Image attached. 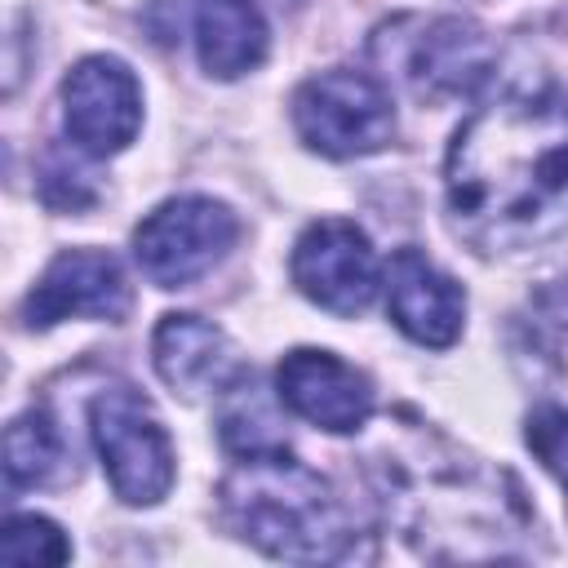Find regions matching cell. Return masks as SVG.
<instances>
[{
	"instance_id": "6da1fadb",
	"label": "cell",
	"mask_w": 568,
	"mask_h": 568,
	"mask_svg": "<svg viewBox=\"0 0 568 568\" xmlns=\"http://www.w3.org/2000/svg\"><path fill=\"white\" fill-rule=\"evenodd\" d=\"M453 231L479 253H519L568 226V93L510 84L479 102L444 160Z\"/></svg>"
},
{
	"instance_id": "7a4b0ae2",
	"label": "cell",
	"mask_w": 568,
	"mask_h": 568,
	"mask_svg": "<svg viewBox=\"0 0 568 568\" xmlns=\"http://www.w3.org/2000/svg\"><path fill=\"white\" fill-rule=\"evenodd\" d=\"M222 510L231 528L275 559L320 564L355 546V528L333 484L288 448L240 457L222 479Z\"/></svg>"
},
{
	"instance_id": "3957f363",
	"label": "cell",
	"mask_w": 568,
	"mask_h": 568,
	"mask_svg": "<svg viewBox=\"0 0 568 568\" xmlns=\"http://www.w3.org/2000/svg\"><path fill=\"white\" fill-rule=\"evenodd\" d=\"M293 124L311 151L328 160H351V155H368L390 142L395 106L382 80L337 67V71L311 75L293 93Z\"/></svg>"
},
{
	"instance_id": "277c9868",
	"label": "cell",
	"mask_w": 568,
	"mask_h": 568,
	"mask_svg": "<svg viewBox=\"0 0 568 568\" xmlns=\"http://www.w3.org/2000/svg\"><path fill=\"white\" fill-rule=\"evenodd\" d=\"M102 470L124 506H155L173 488V444L133 386H111L89 408Z\"/></svg>"
},
{
	"instance_id": "5b68a950",
	"label": "cell",
	"mask_w": 568,
	"mask_h": 568,
	"mask_svg": "<svg viewBox=\"0 0 568 568\" xmlns=\"http://www.w3.org/2000/svg\"><path fill=\"white\" fill-rule=\"evenodd\" d=\"M235 235H240V222L222 200L173 195L138 222L133 257H138V266L151 284L186 288L226 257Z\"/></svg>"
},
{
	"instance_id": "8992f818",
	"label": "cell",
	"mask_w": 568,
	"mask_h": 568,
	"mask_svg": "<svg viewBox=\"0 0 568 568\" xmlns=\"http://www.w3.org/2000/svg\"><path fill=\"white\" fill-rule=\"evenodd\" d=\"M293 284L333 315H359L377 297V257L368 235L346 217L311 222L293 244Z\"/></svg>"
},
{
	"instance_id": "52a82bcc",
	"label": "cell",
	"mask_w": 568,
	"mask_h": 568,
	"mask_svg": "<svg viewBox=\"0 0 568 568\" xmlns=\"http://www.w3.org/2000/svg\"><path fill=\"white\" fill-rule=\"evenodd\" d=\"M62 115L71 142L84 155H115L138 138L142 89L120 58L93 53L80 58L62 80Z\"/></svg>"
},
{
	"instance_id": "ba28073f",
	"label": "cell",
	"mask_w": 568,
	"mask_h": 568,
	"mask_svg": "<svg viewBox=\"0 0 568 568\" xmlns=\"http://www.w3.org/2000/svg\"><path fill=\"white\" fill-rule=\"evenodd\" d=\"M22 315L31 328H49V324L71 320V315L124 320L129 315V280L111 253L67 248L36 280V288L22 302Z\"/></svg>"
},
{
	"instance_id": "9c48e42d",
	"label": "cell",
	"mask_w": 568,
	"mask_h": 568,
	"mask_svg": "<svg viewBox=\"0 0 568 568\" xmlns=\"http://www.w3.org/2000/svg\"><path fill=\"white\" fill-rule=\"evenodd\" d=\"M275 386L284 408H293L297 417H306L311 426H324L333 435L359 430L373 417V386L368 377L337 359L333 351H288L275 368Z\"/></svg>"
},
{
	"instance_id": "30bf717a",
	"label": "cell",
	"mask_w": 568,
	"mask_h": 568,
	"mask_svg": "<svg viewBox=\"0 0 568 568\" xmlns=\"http://www.w3.org/2000/svg\"><path fill=\"white\" fill-rule=\"evenodd\" d=\"M386 306L390 320L422 346H448L462 333L466 293L448 280L426 253L399 248L386 266Z\"/></svg>"
},
{
	"instance_id": "8fae6325",
	"label": "cell",
	"mask_w": 568,
	"mask_h": 568,
	"mask_svg": "<svg viewBox=\"0 0 568 568\" xmlns=\"http://www.w3.org/2000/svg\"><path fill=\"white\" fill-rule=\"evenodd\" d=\"M488 62H493V44L475 22L435 18L408 40V53L399 67L413 93L448 98V93H470L488 75Z\"/></svg>"
},
{
	"instance_id": "7c38bea8",
	"label": "cell",
	"mask_w": 568,
	"mask_h": 568,
	"mask_svg": "<svg viewBox=\"0 0 568 568\" xmlns=\"http://www.w3.org/2000/svg\"><path fill=\"white\" fill-rule=\"evenodd\" d=\"M151 351H155V373L186 399L226 390L240 377L231 337L200 315H164Z\"/></svg>"
},
{
	"instance_id": "4fadbf2b",
	"label": "cell",
	"mask_w": 568,
	"mask_h": 568,
	"mask_svg": "<svg viewBox=\"0 0 568 568\" xmlns=\"http://www.w3.org/2000/svg\"><path fill=\"white\" fill-rule=\"evenodd\" d=\"M266 18L253 0H200L195 4V49L209 75L235 80L266 58Z\"/></svg>"
},
{
	"instance_id": "5bb4252c",
	"label": "cell",
	"mask_w": 568,
	"mask_h": 568,
	"mask_svg": "<svg viewBox=\"0 0 568 568\" xmlns=\"http://www.w3.org/2000/svg\"><path fill=\"white\" fill-rule=\"evenodd\" d=\"M67 448L49 413L31 408L4 430V484L9 488H40L58 475Z\"/></svg>"
},
{
	"instance_id": "9a60e30c",
	"label": "cell",
	"mask_w": 568,
	"mask_h": 568,
	"mask_svg": "<svg viewBox=\"0 0 568 568\" xmlns=\"http://www.w3.org/2000/svg\"><path fill=\"white\" fill-rule=\"evenodd\" d=\"M222 444L235 453V457H253V453H275L284 448V430L271 413V404L262 399V386L248 377H235L226 386V399H222Z\"/></svg>"
},
{
	"instance_id": "2e32d148",
	"label": "cell",
	"mask_w": 568,
	"mask_h": 568,
	"mask_svg": "<svg viewBox=\"0 0 568 568\" xmlns=\"http://www.w3.org/2000/svg\"><path fill=\"white\" fill-rule=\"evenodd\" d=\"M67 559H71V541L44 515H13L0 532V564L9 568H44Z\"/></svg>"
},
{
	"instance_id": "e0dca14e",
	"label": "cell",
	"mask_w": 568,
	"mask_h": 568,
	"mask_svg": "<svg viewBox=\"0 0 568 568\" xmlns=\"http://www.w3.org/2000/svg\"><path fill=\"white\" fill-rule=\"evenodd\" d=\"M528 448L541 457V466L568 488V408L559 404H541L537 413H528Z\"/></svg>"
},
{
	"instance_id": "ac0fdd59",
	"label": "cell",
	"mask_w": 568,
	"mask_h": 568,
	"mask_svg": "<svg viewBox=\"0 0 568 568\" xmlns=\"http://www.w3.org/2000/svg\"><path fill=\"white\" fill-rule=\"evenodd\" d=\"M40 195H44V204L75 213V209H89L98 191L89 186V178H84L80 169H71V160L49 155V160H44V173H40Z\"/></svg>"
}]
</instances>
